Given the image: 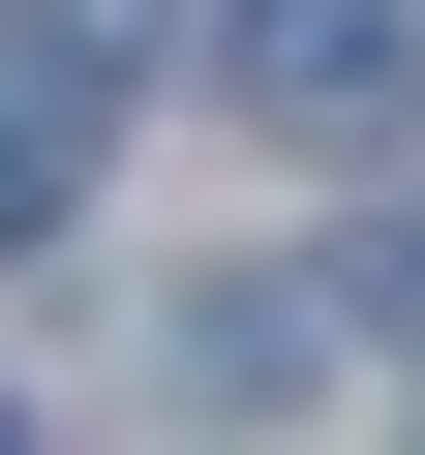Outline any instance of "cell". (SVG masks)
Listing matches in <instances>:
<instances>
[{
    "mask_svg": "<svg viewBox=\"0 0 425 455\" xmlns=\"http://www.w3.org/2000/svg\"><path fill=\"white\" fill-rule=\"evenodd\" d=\"M212 61H244L274 152H395V122H425V0H244Z\"/></svg>",
    "mask_w": 425,
    "mask_h": 455,
    "instance_id": "obj_1",
    "label": "cell"
},
{
    "mask_svg": "<svg viewBox=\"0 0 425 455\" xmlns=\"http://www.w3.org/2000/svg\"><path fill=\"white\" fill-rule=\"evenodd\" d=\"M92 152H122V31L92 0H0V243H61Z\"/></svg>",
    "mask_w": 425,
    "mask_h": 455,
    "instance_id": "obj_2",
    "label": "cell"
},
{
    "mask_svg": "<svg viewBox=\"0 0 425 455\" xmlns=\"http://www.w3.org/2000/svg\"><path fill=\"white\" fill-rule=\"evenodd\" d=\"M365 304H395V334H425V212H365Z\"/></svg>",
    "mask_w": 425,
    "mask_h": 455,
    "instance_id": "obj_3",
    "label": "cell"
}]
</instances>
